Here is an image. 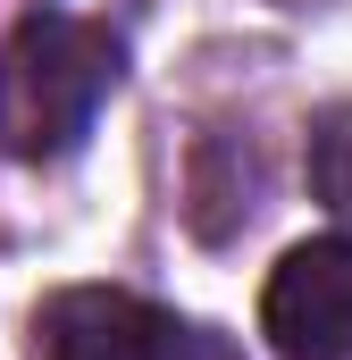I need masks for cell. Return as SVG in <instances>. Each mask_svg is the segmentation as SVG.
Segmentation results:
<instances>
[{"instance_id": "obj_1", "label": "cell", "mask_w": 352, "mask_h": 360, "mask_svg": "<svg viewBox=\"0 0 352 360\" xmlns=\"http://www.w3.org/2000/svg\"><path fill=\"white\" fill-rule=\"evenodd\" d=\"M126 76V42L76 8H34L0 42V151L8 160H59L101 117V101Z\"/></svg>"}, {"instance_id": "obj_4", "label": "cell", "mask_w": 352, "mask_h": 360, "mask_svg": "<svg viewBox=\"0 0 352 360\" xmlns=\"http://www.w3.org/2000/svg\"><path fill=\"white\" fill-rule=\"evenodd\" d=\"M310 193L336 218H352V101L319 109V126H310Z\"/></svg>"}, {"instance_id": "obj_2", "label": "cell", "mask_w": 352, "mask_h": 360, "mask_svg": "<svg viewBox=\"0 0 352 360\" xmlns=\"http://www.w3.org/2000/svg\"><path fill=\"white\" fill-rule=\"evenodd\" d=\"M260 335L285 360H352V235L294 243L260 293Z\"/></svg>"}, {"instance_id": "obj_5", "label": "cell", "mask_w": 352, "mask_h": 360, "mask_svg": "<svg viewBox=\"0 0 352 360\" xmlns=\"http://www.w3.org/2000/svg\"><path fill=\"white\" fill-rule=\"evenodd\" d=\"M160 360H244L218 327H193V319H168V344H160Z\"/></svg>"}, {"instance_id": "obj_3", "label": "cell", "mask_w": 352, "mask_h": 360, "mask_svg": "<svg viewBox=\"0 0 352 360\" xmlns=\"http://www.w3.org/2000/svg\"><path fill=\"white\" fill-rule=\"evenodd\" d=\"M168 310L118 293V285H68L34 310V360H160Z\"/></svg>"}]
</instances>
